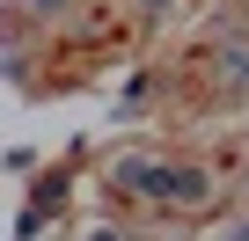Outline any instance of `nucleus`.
Listing matches in <instances>:
<instances>
[{"label":"nucleus","instance_id":"nucleus-1","mask_svg":"<svg viewBox=\"0 0 249 241\" xmlns=\"http://www.w3.org/2000/svg\"><path fill=\"white\" fill-rule=\"evenodd\" d=\"M154 8H161V0H154Z\"/></svg>","mask_w":249,"mask_h":241}]
</instances>
